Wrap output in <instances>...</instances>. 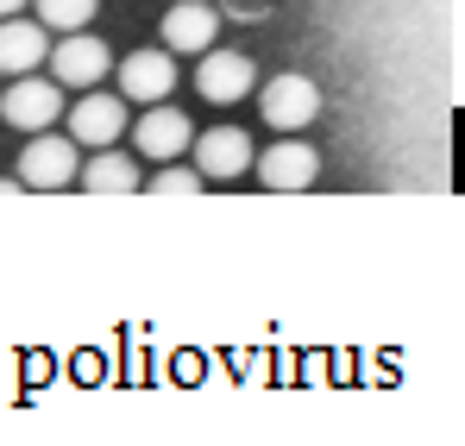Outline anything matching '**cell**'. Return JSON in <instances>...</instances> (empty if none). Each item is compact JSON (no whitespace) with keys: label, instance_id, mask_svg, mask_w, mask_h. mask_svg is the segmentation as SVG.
Instances as JSON below:
<instances>
[{"label":"cell","instance_id":"cell-1","mask_svg":"<svg viewBox=\"0 0 465 446\" xmlns=\"http://www.w3.org/2000/svg\"><path fill=\"white\" fill-rule=\"evenodd\" d=\"M258 114H264L277 133H309L314 120H321V82L302 75V70L271 75V82L258 88Z\"/></svg>","mask_w":465,"mask_h":446},{"label":"cell","instance_id":"cell-2","mask_svg":"<svg viewBox=\"0 0 465 446\" xmlns=\"http://www.w3.org/2000/svg\"><path fill=\"white\" fill-rule=\"evenodd\" d=\"M252 170H258V183L271 195H302V189H314V176H321V151L302 133H283L271 151L252 157Z\"/></svg>","mask_w":465,"mask_h":446},{"label":"cell","instance_id":"cell-3","mask_svg":"<svg viewBox=\"0 0 465 446\" xmlns=\"http://www.w3.org/2000/svg\"><path fill=\"white\" fill-rule=\"evenodd\" d=\"M0 120L13 126V133H45V126H57L64 120V88L51 82V75H13V88H0Z\"/></svg>","mask_w":465,"mask_h":446},{"label":"cell","instance_id":"cell-4","mask_svg":"<svg viewBox=\"0 0 465 446\" xmlns=\"http://www.w3.org/2000/svg\"><path fill=\"white\" fill-rule=\"evenodd\" d=\"M76 151L82 145L70 139V133H57V126L32 133V145L19 151V183H25V189H70L76 170H82Z\"/></svg>","mask_w":465,"mask_h":446},{"label":"cell","instance_id":"cell-5","mask_svg":"<svg viewBox=\"0 0 465 446\" xmlns=\"http://www.w3.org/2000/svg\"><path fill=\"white\" fill-rule=\"evenodd\" d=\"M45 64H51V82H57V88H101V75L114 70V51L82 25V32H64V38L51 45Z\"/></svg>","mask_w":465,"mask_h":446},{"label":"cell","instance_id":"cell-6","mask_svg":"<svg viewBox=\"0 0 465 446\" xmlns=\"http://www.w3.org/2000/svg\"><path fill=\"white\" fill-rule=\"evenodd\" d=\"M189 157H195L202 183H232V176L252 170L258 145H252V133H239V126H208V133L189 139Z\"/></svg>","mask_w":465,"mask_h":446},{"label":"cell","instance_id":"cell-7","mask_svg":"<svg viewBox=\"0 0 465 446\" xmlns=\"http://www.w3.org/2000/svg\"><path fill=\"white\" fill-rule=\"evenodd\" d=\"M170 94H176V57H170L163 45L120 57V101L152 107V101H170Z\"/></svg>","mask_w":465,"mask_h":446},{"label":"cell","instance_id":"cell-8","mask_svg":"<svg viewBox=\"0 0 465 446\" xmlns=\"http://www.w3.org/2000/svg\"><path fill=\"white\" fill-rule=\"evenodd\" d=\"M189 139H195V126H189V114H183V107H170V101H152V107L139 114V126H133L139 157H157V164L189 157Z\"/></svg>","mask_w":465,"mask_h":446},{"label":"cell","instance_id":"cell-9","mask_svg":"<svg viewBox=\"0 0 465 446\" xmlns=\"http://www.w3.org/2000/svg\"><path fill=\"white\" fill-rule=\"evenodd\" d=\"M70 114V139L82 151H101V145H120V133H126V107H120V94H101V88H82L76 107H64Z\"/></svg>","mask_w":465,"mask_h":446},{"label":"cell","instance_id":"cell-10","mask_svg":"<svg viewBox=\"0 0 465 446\" xmlns=\"http://www.w3.org/2000/svg\"><path fill=\"white\" fill-rule=\"evenodd\" d=\"M195 88H202V101H245L252 88H258V70H252V57H239V51H202V64H195Z\"/></svg>","mask_w":465,"mask_h":446},{"label":"cell","instance_id":"cell-11","mask_svg":"<svg viewBox=\"0 0 465 446\" xmlns=\"http://www.w3.org/2000/svg\"><path fill=\"white\" fill-rule=\"evenodd\" d=\"M214 32H221V6H208V0H176L163 13V51L170 57H202L214 45Z\"/></svg>","mask_w":465,"mask_h":446},{"label":"cell","instance_id":"cell-12","mask_svg":"<svg viewBox=\"0 0 465 446\" xmlns=\"http://www.w3.org/2000/svg\"><path fill=\"white\" fill-rule=\"evenodd\" d=\"M51 57V32L38 19H0V75H32Z\"/></svg>","mask_w":465,"mask_h":446},{"label":"cell","instance_id":"cell-13","mask_svg":"<svg viewBox=\"0 0 465 446\" xmlns=\"http://www.w3.org/2000/svg\"><path fill=\"white\" fill-rule=\"evenodd\" d=\"M76 183L88 189V195H133V189H145L139 164H133V157H120V145H101L94 157H82Z\"/></svg>","mask_w":465,"mask_h":446},{"label":"cell","instance_id":"cell-14","mask_svg":"<svg viewBox=\"0 0 465 446\" xmlns=\"http://www.w3.org/2000/svg\"><path fill=\"white\" fill-rule=\"evenodd\" d=\"M32 6H38V25L64 38V32H82V25L94 19V6H101V0H32Z\"/></svg>","mask_w":465,"mask_h":446},{"label":"cell","instance_id":"cell-15","mask_svg":"<svg viewBox=\"0 0 465 446\" xmlns=\"http://www.w3.org/2000/svg\"><path fill=\"white\" fill-rule=\"evenodd\" d=\"M145 189H152V195H202L208 183H202V170H195V164H176V157H170L157 176H145Z\"/></svg>","mask_w":465,"mask_h":446},{"label":"cell","instance_id":"cell-16","mask_svg":"<svg viewBox=\"0 0 465 446\" xmlns=\"http://www.w3.org/2000/svg\"><path fill=\"white\" fill-rule=\"evenodd\" d=\"M221 13H227V19H264L271 0H221Z\"/></svg>","mask_w":465,"mask_h":446},{"label":"cell","instance_id":"cell-17","mask_svg":"<svg viewBox=\"0 0 465 446\" xmlns=\"http://www.w3.org/2000/svg\"><path fill=\"white\" fill-rule=\"evenodd\" d=\"M32 0H0V19H13V13H25Z\"/></svg>","mask_w":465,"mask_h":446}]
</instances>
